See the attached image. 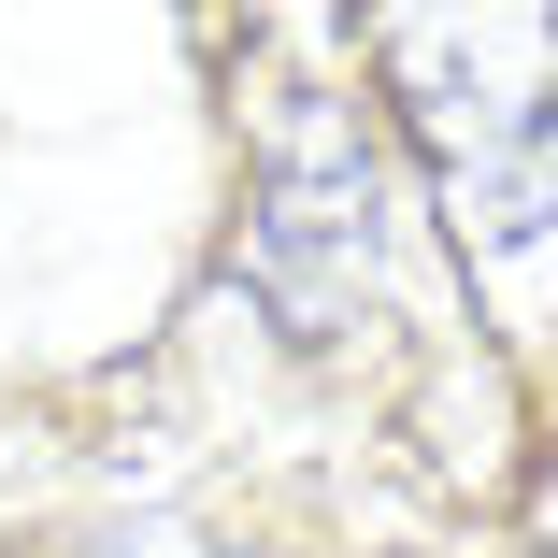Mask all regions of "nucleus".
Masks as SVG:
<instances>
[{
  "label": "nucleus",
  "mask_w": 558,
  "mask_h": 558,
  "mask_svg": "<svg viewBox=\"0 0 558 558\" xmlns=\"http://www.w3.org/2000/svg\"><path fill=\"white\" fill-rule=\"evenodd\" d=\"M373 44L459 244L487 258L558 244V15H515V0L501 15H387Z\"/></svg>",
  "instance_id": "nucleus-1"
},
{
  "label": "nucleus",
  "mask_w": 558,
  "mask_h": 558,
  "mask_svg": "<svg viewBox=\"0 0 558 558\" xmlns=\"http://www.w3.org/2000/svg\"><path fill=\"white\" fill-rule=\"evenodd\" d=\"M387 272V172L359 144V116H287L272 158H258V230H244V287L301 329V344H329Z\"/></svg>",
  "instance_id": "nucleus-2"
},
{
  "label": "nucleus",
  "mask_w": 558,
  "mask_h": 558,
  "mask_svg": "<svg viewBox=\"0 0 558 558\" xmlns=\"http://www.w3.org/2000/svg\"><path fill=\"white\" fill-rule=\"evenodd\" d=\"M86 558H201V544H186V530H158V515H144V530H100V544H86Z\"/></svg>",
  "instance_id": "nucleus-3"
}]
</instances>
